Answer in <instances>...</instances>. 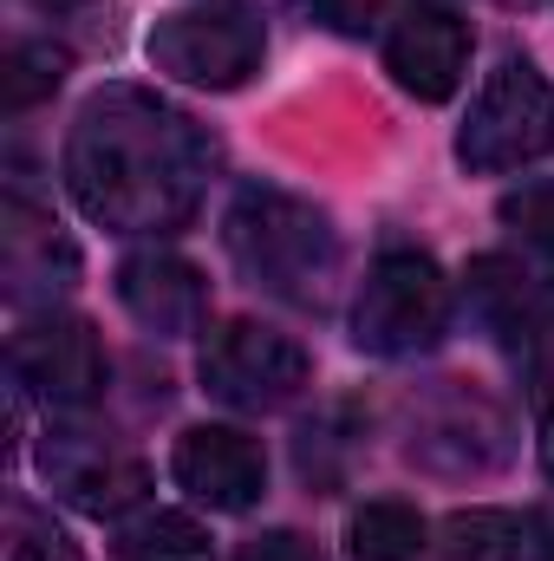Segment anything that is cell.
I'll list each match as a JSON object with an SVG mask.
<instances>
[{"label": "cell", "instance_id": "cell-6", "mask_svg": "<svg viewBox=\"0 0 554 561\" xmlns=\"http://www.w3.org/2000/svg\"><path fill=\"white\" fill-rule=\"evenodd\" d=\"M470 313L489 327V340L516 359V373L554 399V280L522 268L516 255H483L463 275Z\"/></svg>", "mask_w": 554, "mask_h": 561}, {"label": "cell", "instance_id": "cell-19", "mask_svg": "<svg viewBox=\"0 0 554 561\" xmlns=\"http://www.w3.org/2000/svg\"><path fill=\"white\" fill-rule=\"evenodd\" d=\"M503 222H509L529 249L554 255V176L549 183H522V190H509V196H503Z\"/></svg>", "mask_w": 554, "mask_h": 561}, {"label": "cell", "instance_id": "cell-1", "mask_svg": "<svg viewBox=\"0 0 554 561\" xmlns=\"http://www.w3.org/2000/svg\"><path fill=\"white\" fill-rule=\"evenodd\" d=\"M216 138L143 85H105L66 138V190L112 236H176L196 222Z\"/></svg>", "mask_w": 554, "mask_h": 561}, {"label": "cell", "instance_id": "cell-10", "mask_svg": "<svg viewBox=\"0 0 554 561\" xmlns=\"http://www.w3.org/2000/svg\"><path fill=\"white\" fill-rule=\"evenodd\" d=\"M170 477L189 503H203L216 516H242L268 490V450H262V437H249L235 424H189L170 450Z\"/></svg>", "mask_w": 554, "mask_h": 561}, {"label": "cell", "instance_id": "cell-2", "mask_svg": "<svg viewBox=\"0 0 554 561\" xmlns=\"http://www.w3.org/2000/svg\"><path fill=\"white\" fill-rule=\"evenodd\" d=\"M222 249L262 294H275L287 307H320L339 275V236H333L326 209H313L293 190H268V183H255L229 203Z\"/></svg>", "mask_w": 554, "mask_h": 561}, {"label": "cell", "instance_id": "cell-16", "mask_svg": "<svg viewBox=\"0 0 554 561\" xmlns=\"http://www.w3.org/2000/svg\"><path fill=\"white\" fill-rule=\"evenodd\" d=\"M437 561H522V516L509 510H463L443 523Z\"/></svg>", "mask_w": 554, "mask_h": 561}, {"label": "cell", "instance_id": "cell-14", "mask_svg": "<svg viewBox=\"0 0 554 561\" xmlns=\"http://www.w3.org/2000/svg\"><path fill=\"white\" fill-rule=\"evenodd\" d=\"M346 549L359 561H417L430 549V529H424V516H417L412 503H399V496H372V503H359L353 510V523H346Z\"/></svg>", "mask_w": 554, "mask_h": 561}, {"label": "cell", "instance_id": "cell-4", "mask_svg": "<svg viewBox=\"0 0 554 561\" xmlns=\"http://www.w3.org/2000/svg\"><path fill=\"white\" fill-rule=\"evenodd\" d=\"M549 150H554V85L535 59L509 53L470 99V118L457 131V163L476 170V176H503V170L542 163Z\"/></svg>", "mask_w": 554, "mask_h": 561}, {"label": "cell", "instance_id": "cell-5", "mask_svg": "<svg viewBox=\"0 0 554 561\" xmlns=\"http://www.w3.org/2000/svg\"><path fill=\"white\" fill-rule=\"evenodd\" d=\"M262 59H268V26L242 0L176 7L150 26V66L196 92H235L262 72Z\"/></svg>", "mask_w": 554, "mask_h": 561}, {"label": "cell", "instance_id": "cell-22", "mask_svg": "<svg viewBox=\"0 0 554 561\" xmlns=\"http://www.w3.org/2000/svg\"><path fill=\"white\" fill-rule=\"evenodd\" d=\"M522 561H554V503L522 516Z\"/></svg>", "mask_w": 554, "mask_h": 561}, {"label": "cell", "instance_id": "cell-20", "mask_svg": "<svg viewBox=\"0 0 554 561\" xmlns=\"http://www.w3.org/2000/svg\"><path fill=\"white\" fill-rule=\"evenodd\" d=\"M307 7H313V20L333 26V33H366V26L385 13V0H307Z\"/></svg>", "mask_w": 554, "mask_h": 561}, {"label": "cell", "instance_id": "cell-12", "mask_svg": "<svg viewBox=\"0 0 554 561\" xmlns=\"http://www.w3.org/2000/svg\"><path fill=\"white\" fill-rule=\"evenodd\" d=\"M118 307L138 320L143 333H157V340H189L209 320V280H203V268H189L183 255L150 249V255H131L118 268Z\"/></svg>", "mask_w": 554, "mask_h": 561}, {"label": "cell", "instance_id": "cell-23", "mask_svg": "<svg viewBox=\"0 0 554 561\" xmlns=\"http://www.w3.org/2000/svg\"><path fill=\"white\" fill-rule=\"evenodd\" d=\"M542 463H549V477H554V399H549V412H542Z\"/></svg>", "mask_w": 554, "mask_h": 561}, {"label": "cell", "instance_id": "cell-15", "mask_svg": "<svg viewBox=\"0 0 554 561\" xmlns=\"http://www.w3.org/2000/svg\"><path fill=\"white\" fill-rule=\"evenodd\" d=\"M125 561H209V529L183 510H143L118 529Z\"/></svg>", "mask_w": 554, "mask_h": 561}, {"label": "cell", "instance_id": "cell-9", "mask_svg": "<svg viewBox=\"0 0 554 561\" xmlns=\"http://www.w3.org/2000/svg\"><path fill=\"white\" fill-rule=\"evenodd\" d=\"M39 470H46L53 496H66L85 516H125V510H138L143 490H150V463L138 450H125L105 431H79V424L46 431Z\"/></svg>", "mask_w": 554, "mask_h": 561}, {"label": "cell", "instance_id": "cell-11", "mask_svg": "<svg viewBox=\"0 0 554 561\" xmlns=\"http://www.w3.org/2000/svg\"><path fill=\"white\" fill-rule=\"evenodd\" d=\"M385 72H392L412 99L443 105V99L463 85V72H470V20L450 13V7H430V0L405 7V20H399L392 39H385Z\"/></svg>", "mask_w": 554, "mask_h": 561}, {"label": "cell", "instance_id": "cell-13", "mask_svg": "<svg viewBox=\"0 0 554 561\" xmlns=\"http://www.w3.org/2000/svg\"><path fill=\"white\" fill-rule=\"evenodd\" d=\"M72 280H79V249L59 236V222L46 209L13 196L7 203V294L13 300H53Z\"/></svg>", "mask_w": 554, "mask_h": 561}, {"label": "cell", "instance_id": "cell-3", "mask_svg": "<svg viewBox=\"0 0 554 561\" xmlns=\"http://www.w3.org/2000/svg\"><path fill=\"white\" fill-rule=\"evenodd\" d=\"M450 280L424 249H385L353 300V346L372 359H412L450 333Z\"/></svg>", "mask_w": 554, "mask_h": 561}, {"label": "cell", "instance_id": "cell-24", "mask_svg": "<svg viewBox=\"0 0 554 561\" xmlns=\"http://www.w3.org/2000/svg\"><path fill=\"white\" fill-rule=\"evenodd\" d=\"M33 7H53V13H59V7H72V0H33Z\"/></svg>", "mask_w": 554, "mask_h": 561}, {"label": "cell", "instance_id": "cell-17", "mask_svg": "<svg viewBox=\"0 0 554 561\" xmlns=\"http://www.w3.org/2000/svg\"><path fill=\"white\" fill-rule=\"evenodd\" d=\"M66 79V53L46 46V39H13L7 46V66H0V105L7 112H33L39 99H53Z\"/></svg>", "mask_w": 554, "mask_h": 561}, {"label": "cell", "instance_id": "cell-7", "mask_svg": "<svg viewBox=\"0 0 554 561\" xmlns=\"http://www.w3.org/2000/svg\"><path fill=\"white\" fill-rule=\"evenodd\" d=\"M203 392L229 412H280L307 392L313 359L293 333H275L262 320H222L203 340Z\"/></svg>", "mask_w": 554, "mask_h": 561}, {"label": "cell", "instance_id": "cell-21", "mask_svg": "<svg viewBox=\"0 0 554 561\" xmlns=\"http://www.w3.org/2000/svg\"><path fill=\"white\" fill-rule=\"evenodd\" d=\"M235 561H320V556H313V542H307V536H293V529H268V536L242 542V556H235Z\"/></svg>", "mask_w": 554, "mask_h": 561}, {"label": "cell", "instance_id": "cell-8", "mask_svg": "<svg viewBox=\"0 0 554 561\" xmlns=\"http://www.w3.org/2000/svg\"><path fill=\"white\" fill-rule=\"evenodd\" d=\"M7 366L26 392H39L59 412H85L92 399H105V379H112V359H105L99 333L72 313H53V307L20 320V333L7 346Z\"/></svg>", "mask_w": 554, "mask_h": 561}, {"label": "cell", "instance_id": "cell-18", "mask_svg": "<svg viewBox=\"0 0 554 561\" xmlns=\"http://www.w3.org/2000/svg\"><path fill=\"white\" fill-rule=\"evenodd\" d=\"M0 561H79V542L66 536V523H53V510H39L26 496H7Z\"/></svg>", "mask_w": 554, "mask_h": 561}]
</instances>
